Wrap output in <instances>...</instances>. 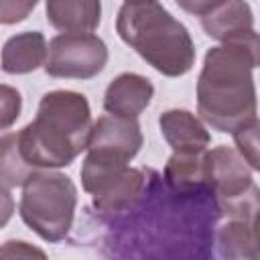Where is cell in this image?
Returning a JSON list of instances; mask_svg holds the SVG:
<instances>
[{"mask_svg":"<svg viewBox=\"0 0 260 260\" xmlns=\"http://www.w3.org/2000/svg\"><path fill=\"white\" fill-rule=\"evenodd\" d=\"M260 67V35L242 37L211 47L197 79V112L217 132L232 134L256 118L258 98L252 71Z\"/></svg>","mask_w":260,"mask_h":260,"instance_id":"6da1fadb","label":"cell"},{"mask_svg":"<svg viewBox=\"0 0 260 260\" xmlns=\"http://www.w3.org/2000/svg\"><path fill=\"white\" fill-rule=\"evenodd\" d=\"M91 110L83 93L71 89L47 91L37 118L14 132L22 158L35 169L69 167L81 150H87L91 134Z\"/></svg>","mask_w":260,"mask_h":260,"instance_id":"7a4b0ae2","label":"cell"},{"mask_svg":"<svg viewBox=\"0 0 260 260\" xmlns=\"http://www.w3.org/2000/svg\"><path fill=\"white\" fill-rule=\"evenodd\" d=\"M116 30L152 69L181 77L195 65V45L183 22L158 2H126L118 10Z\"/></svg>","mask_w":260,"mask_h":260,"instance_id":"3957f363","label":"cell"},{"mask_svg":"<svg viewBox=\"0 0 260 260\" xmlns=\"http://www.w3.org/2000/svg\"><path fill=\"white\" fill-rule=\"evenodd\" d=\"M77 207L75 183L55 169L35 171L22 185L20 219L45 242H61L69 234Z\"/></svg>","mask_w":260,"mask_h":260,"instance_id":"277c9868","label":"cell"},{"mask_svg":"<svg viewBox=\"0 0 260 260\" xmlns=\"http://www.w3.org/2000/svg\"><path fill=\"white\" fill-rule=\"evenodd\" d=\"M146 183L140 169L130 167L128 158L87 150L81 165V187L91 195L93 207L100 211H122L138 199Z\"/></svg>","mask_w":260,"mask_h":260,"instance_id":"5b68a950","label":"cell"},{"mask_svg":"<svg viewBox=\"0 0 260 260\" xmlns=\"http://www.w3.org/2000/svg\"><path fill=\"white\" fill-rule=\"evenodd\" d=\"M108 47L93 32H61L49 41L45 71L59 79H91L104 71Z\"/></svg>","mask_w":260,"mask_h":260,"instance_id":"8992f818","label":"cell"},{"mask_svg":"<svg viewBox=\"0 0 260 260\" xmlns=\"http://www.w3.org/2000/svg\"><path fill=\"white\" fill-rule=\"evenodd\" d=\"M205 181L217 199L246 191L252 181V167L244 160L238 148L219 144L205 152Z\"/></svg>","mask_w":260,"mask_h":260,"instance_id":"52a82bcc","label":"cell"},{"mask_svg":"<svg viewBox=\"0 0 260 260\" xmlns=\"http://www.w3.org/2000/svg\"><path fill=\"white\" fill-rule=\"evenodd\" d=\"M142 146V132L136 118L104 114L93 122L87 150L110 152L132 160Z\"/></svg>","mask_w":260,"mask_h":260,"instance_id":"ba28073f","label":"cell"},{"mask_svg":"<svg viewBox=\"0 0 260 260\" xmlns=\"http://www.w3.org/2000/svg\"><path fill=\"white\" fill-rule=\"evenodd\" d=\"M154 85L138 73H120L112 79L104 93V110L108 114L138 118L152 102Z\"/></svg>","mask_w":260,"mask_h":260,"instance_id":"9c48e42d","label":"cell"},{"mask_svg":"<svg viewBox=\"0 0 260 260\" xmlns=\"http://www.w3.org/2000/svg\"><path fill=\"white\" fill-rule=\"evenodd\" d=\"M158 128L173 152H205L211 136L205 124L187 110H167L158 116Z\"/></svg>","mask_w":260,"mask_h":260,"instance_id":"30bf717a","label":"cell"},{"mask_svg":"<svg viewBox=\"0 0 260 260\" xmlns=\"http://www.w3.org/2000/svg\"><path fill=\"white\" fill-rule=\"evenodd\" d=\"M49 45L39 30H26L10 37L2 47V71L8 75H22L45 67Z\"/></svg>","mask_w":260,"mask_h":260,"instance_id":"8fae6325","label":"cell"},{"mask_svg":"<svg viewBox=\"0 0 260 260\" xmlns=\"http://www.w3.org/2000/svg\"><path fill=\"white\" fill-rule=\"evenodd\" d=\"M47 20L61 32H93L102 20L100 0H47Z\"/></svg>","mask_w":260,"mask_h":260,"instance_id":"7c38bea8","label":"cell"},{"mask_svg":"<svg viewBox=\"0 0 260 260\" xmlns=\"http://www.w3.org/2000/svg\"><path fill=\"white\" fill-rule=\"evenodd\" d=\"M207 37L225 43L254 30V12L246 0H225L209 14L201 16Z\"/></svg>","mask_w":260,"mask_h":260,"instance_id":"4fadbf2b","label":"cell"},{"mask_svg":"<svg viewBox=\"0 0 260 260\" xmlns=\"http://www.w3.org/2000/svg\"><path fill=\"white\" fill-rule=\"evenodd\" d=\"M215 246L221 258H260L256 221L225 217L215 230Z\"/></svg>","mask_w":260,"mask_h":260,"instance_id":"5bb4252c","label":"cell"},{"mask_svg":"<svg viewBox=\"0 0 260 260\" xmlns=\"http://www.w3.org/2000/svg\"><path fill=\"white\" fill-rule=\"evenodd\" d=\"M205 152H173L165 165L167 183L179 191L197 189L201 185H207Z\"/></svg>","mask_w":260,"mask_h":260,"instance_id":"9a60e30c","label":"cell"},{"mask_svg":"<svg viewBox=\"0 0 260 260\" xmlns=\"http://www.w3.org/2000/svg\"><path fill=\"white\" fill-rule=\"evenodd\" d=\"M2 158H0V179H2V189H12V187H22L26 179L35 173V169L22 158L18 146H16V136L4 134L2 136Z\"/></svg>","mask_w":260,"mask_h":260,"instance_id":"2e32d148","label":"cell"},{"mask_svg":"<svg viewBox=\"0 0 260 260\" xmlns=\"http://www.w3.org/2000/svg\"><path fill=\"white\" fill-rule=\"evenodd\" d=\"M238 152L244 156V160L260 173V120L254 118L246 124H242L238 130L232 132Z\"/></svg>","mask_w":260,"mask_h":260,"instance_id":"e0dca14e","label":"cell"},{"mask_svg":"<svg viewBox=\"0 0 260 260\" xmlns=\"http://www.w3.org/2000/svg\"><path fill=\"white\" fill-rule=\"evenodd\" d=\"M39 0H0V22L16 24L28 18Z\"/></svg>","mask_w":260,"mask_h":260,"instance_id":"ac0fdd59","label":"cell"},{"mask_svg":"<svg viewBox=\"0 0 260 260\" xmlns=\"http://www.w3.org/2000/svg\"><path fill=\"white\" fill-rule=\"evenodd\" d=\"M20 108H22V98L16 89H12L10 85H2V130H6L12 122H16V118L20 116Z\"/></svg>","mask_w":260,"mask_h":260,"instance_id":"d6986e66","label":"cell"},{"mask_svg":"<svg viewBox=\"0 0 260 260\" xmlns=\"http://www.w3.org/2000/svg\"><path fill=\"white\" fill-rule=\"evenodd\" d=\"M177 6L181 10H185L187 14H193V16H205L209 14L211 10H215L219 4H223L225 0H175Z\"/></svg>","mask_w":260,"mask_h":260,"instance_id":"ffe728a7","label":"cell"},{"mask_svg":"<svg viewBox=\"0 0 260 260\" xmlns=\"http://www.w3.org/2000/svg\"><path fill=\"white\" fill-rule=\"evenodd\" d=\"M6 244L14 248V254H16V256H18V254H28V256H32V254H39V256H45L41 250H37V248H30L26 242H14V240H10V242H6Z\"/></svg>","mask_w":260,"mask_h":260,"instance_id":"44dd1931","label":"cell"},{"mask_svg":"<svg viewBox=\"0 0 260 260\" xmlns=\"http://www.w3.org/2000/svg\"><path fill=\"white\" fill-rule=\"evenodd\" d=\"M256 230H258V238H260V215H258V219H256Z\"/></svg>","mask_w":260,"mask_h":260,"instance_id":"7402d4cb","label":"cell"},{"mask_svg":"<svg viewBox=\"0 0 260 260\" xmlns=\"http://www.w3.org/2000/svg\"><path fill=\"white\" fill-rule=\"evenodd\" d=\"M126 2H156V0H126Z\"/></svg>","mask_w":260,"mask_h":260,"instance_id":"603a6c76","label":"cell"}]
</instances>
